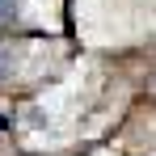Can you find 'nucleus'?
Here are the masks:
<instances>
[{
  "label": "nucleus",
  "instance_id": "1",
  "mask_svg": "<svg viewBox=\"0 0 156 156\" xmlns=\"http://www.w3.org/2000/svg\"><path fill=\"white\" fill-rule=\"evenodd\" d=\"M9 68H13V59H9V47H0V80L9 76Z\"/></svg>",
  "mask_w": 156,
  "mask_h": 156
},
{
  "label": "nucleus",
  "instance_id": "2",
  "mask_svg": "<svg viewBox=\"0 0 156 156\" xmlns=\"http://www.w3.org/2000/svg\"><path fill=\"white\" fill-rule=\"evenodd\" d=\"M9 4H13V0H0V21H4V13H9Z\"/></svg>",
  "mask_w": 156,
  "mask_h": 156
}]
</instances>
